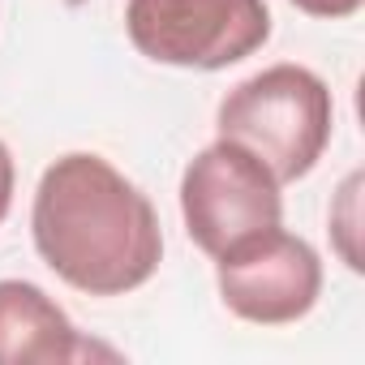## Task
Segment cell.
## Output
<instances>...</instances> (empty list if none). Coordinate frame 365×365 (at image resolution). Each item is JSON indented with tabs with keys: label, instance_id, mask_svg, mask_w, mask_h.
<instances>
[{
	"label": "cell",
	"instance_id": "obj_1",
	"mask_svg": "<svg viewBox=\"0 0 365 365\" xmlns=\"http://www.w3.org/2000/svg\"><path fill=\"white\" fill-rule=\"evenodd\" d=\"M31 232L39 258L86 297H125L142 288L163 258L150 198L103 155L86 150H73L43 172Z\"/></svg>",
	"mask_w": 365,
	"mask_h": 365
},
{
	"label": "cell",
	"instance_id": "obj_2",
	"mask_svg": "<svg viewBox=\"0 0 365 365\" xmlns=\"http://www.w3.org/2000/svg\"><path fill=\"white\" fill-rule=\"evenodd\" d=\"M220 138L258 155L279 185L314 172L331 142L335 103L327 82L305 65H271L237 82L220 103Z\"/></svg>",
	"mask_w": 365,
	"mask_h": 365
},
{
	"label": "cell",
	"instance_id": "obj_3",
	"mask_svg": "<svg viewBox=\"0 0 365 365\" xmlns=\"http://www.w3.org/2000/svg\"><path fill=\"white\" fill-rule=\"evenodd\" d=\"M129 43L172 69H228L271 39L267 0H129Z\"/></svg>",
	"mask_w": 365,
	"mask_h": 365
},
{
	"label": "cell",
	"instance_id": "obj_4",
	"mask_svg": "<svg viewBox=\"0 0 365 365\" xmlns=\"http://www.w3.org/2000/svg\"><path fill=\"white\" fill-rule=\"evenodd\" d=\"M180 215L202 254L224 258L241 241L279 228V180L258 155L220 138L207 150H198L180 176Z\"/></svg>",
	"mask_w": 365,
	"mask_h": 365
},
{
	"label": "cell",
	"instance_id": "obj_5",
	"mask_svg": "<svg viewBox=\"0 0 365 365\" xmlns=\"http://www.w3.org/2000/svg\"><path fill=\"white\" fill-rule=\"evenodd\" d=\"M215 262L224 305L258 327H284L305 318L322 292V262L314 245L284 228H267Z\"/></svg>",
	"mask_w": 365,
	"mask_h": 365
},
{
	"label": "cell",
	"instance_id": "obj_6",
	"mask_svg": "<svg viewBox=\"0 0 365 365\" xmlns=\"http://www.w3.org/2000/svg\"><path fill=\"white\" fill-rule=\"evenodd\" d=\"M82 356L91 348L39 284L0 279V365H65Z\"/></svg>",
	"mask_w": 365,
	"mask_h": 365
},
{
	"label": "cell",
	"instance_id": "obj_7",
	"mask_svg": "<svg viewBox=\"0 0 365 365\" xmlns=\"http://www.w3.org/2000/svg\"><path fill=\"white\" fill-rule=\"evenodd\" d=\"M356 194H361V176L352 172V176L344 180V190H339L335 207H331L335 250H339V258H344L352 271H361V250H356V228H361V215H356Z\"/></svg>",
	"mask_w": 365,
	"mask_h": 365
},
{
	"label": "cell",
	"instance_id": "obj_8",
	"mask_svg": "<svg viewBox=\"0 0 365 365\" xmlns=\"http://www.w3.org/2000/svg\"><path fill=\"white\" fill-rule=\"evenodd\" d=\"M292 5L309 18H327V22H339V18H352L361 9V0H292Z\"/></svg>",
	"mask_w": 365,
	"mask_h": 365
},
{
	"label": "cell",
	"instance_id": "obj_9",
	"mask_svg": "<svg viewBox=\"0 0 365 365\" xmlns=\"http://www.w3.org/2000/svg\"><path fill=\"white\" fill-rule=\"evenodd\" d=\"M9 207H14V155H9L5 142H0V224H5Z\"/></svg>",
	"mask_w": 365,
	"mask_h": 365
}]
</instances>
